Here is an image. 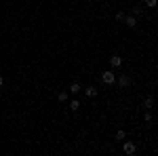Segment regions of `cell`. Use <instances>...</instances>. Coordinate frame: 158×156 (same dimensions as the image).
<instances>
[{"label": "cell", "mask_w": 158, "mask_h": 156, "mask_svg": "<svg viewBox=\"0 0 158 156\" xmlns=\"http://www.w3.org/2000/svg\"><path fill=\"white\" fill-rule=\"evenodd\" d=\"M101 80H103L106 84H114L116 82V74H112L110 70L108 72H101Z\"/></svg>", "instance_id": "1"}, {"label": "cell", "mask_w": 158, "mask_h": 156, "mask_svg": "<svg viewBox=\"0 0 158 156\" xmlns=\"http://www.w3.org/2000/svg\"><path fill=\"white\" fill-rule=\"evenodd\" d=\"M122 150H124V154L133 156L135 152H137V145H135L133 141H124V145H122Z\"/></svg>", "instance_id": "2"}, {"label": "cell", "mask_w": 158, "mask_h": 156, "mask_svg": "<svg viewBox=\"0 0 158 156\" xmlns=\"http://www.w3.org/2000/svg\"><path fill=\"white\" fill-rule=\"evenodd\" d=\"M118 84H120L122 89L129 86V84H131V76H129V74H120V76H118Z\"/></svg>", "instance_id": "3"}, {"label": "cell", "mask_w": 158, "mask_h": 156, "mask_svg": "<svg viewBox=\"0 0 158 156\" xmlns=\"http://www.w3.org/2000/svg\"><path fill=\"white\" fill-rule=\"evenodd\" d=\"M110 63H112V68H120L122 65V57L114 55V57H110Z\"/></svg>", "instance_id": "4"}, {"label": "cell", "mask_w": 158, "mask_h": 156, "mask_svg": "<svg viewBox=\"0 0 158 156\" xmlns=\"http://www.w3.org/2000/svg\"><path fill=\"white\" fill-rule=\"evenodd\" d=\"M122 21L129 25V27H135V25H137V17H133V15H131V17H124Z\"/></svg>", "instance_id": "5"}, {"label": "cell", "mask_w": 158, "mask_h": 156, "mask_svg": "<svg viewBox=\"0 0 158 156\" xmlns=\"http://www.w3.org/2000/svg\"><path fill=\"white\" fill-rule=\"evenodd\" d=\"M80 91H82V86H80L78 82H72V86H70V93H72V95H78Z\"/></svg>", "instance_id": "6"}, {"label": "cell", "mask_w": 158, "mask_h": 156, "mask_svg": "<svg viewBox=\"0 0 158 156\" xmlns=\"http://www.w3.org/2000/svg\"><path fill=\"white\" fill-rule=\"evenodd\" d=\"M85 95L86 97H95V95H97V89H95V86H86V89H85Z\"/></svg>", "instance_id": "7"}, {"label": "cell", "mask_w": 158, "mask_h": 156, "mask_svg": "<svg viewBox=\"0 0 158 156\" xmlns=\"http://www.w3.org/2000/svg\"><path fill=\"white\" fill-rule=\"evenodd\" d=\"M68 97H70V93H68V91H61L59 95H57V99H59L61 103H65V101H68Z\"/></svg>", "instance_id": "8"}, {"label": "cell", "mask_w": 158, "mask_h": 156, "mask_svg": "<svg viewBox=\"0 0 158 156\" xmlns=\"http://www.w3.org/2000/svg\"><path fill=\"white\" fill-rule=\"evenodd\" d=\"M152 106H154V99H152V97H148L146 101H143V108H146V110H150Z\"/></svg>", "instance_id": "9"}, {"label": "cell", "mask_w": 158, "mask_h": 156, "mask_svg": "<svg viewBox=\"0 0 158 156\" xmlns=\"http://www.w3.org/2000/svg\"><path fill=\"white\" fill-rule=\"evenodd\" d=\"M116 139H118V141L127 139V133H124V131H116Z\"/></svg>", "instance_id": "10"}, {"label": "cell", "mask_w": 158, "mask_h": 156, "mask_svg": "<svg viewBox=\"0 0 158 156\" xmlns=\"http://www.w3.org/2000/svg\"><path fill=\"white\" fill-rule=\"evenodd\" d=\"M70 108H72V110H78V108H80V101H78V99L70 101Z\"/></svg>", "instance_id": "11"}, {"label": "cell", "mask_w": 158, "mask_h": 156, "mask_svg": "<svg viewBox=\"0 0 158 156\" xmlns=\"http://www.w3.org/2000/svg\"><path fill=\"white\" fill-rule=\"evenodd\" d=\"M156 2H158V0H146V6H148V9H154Z\"/></svg>", "instance_id": "12"}, {"label": "cell", "mask_w": 158, "mask_h": 156, "mask_svg": "<svg viewBox=\"0 0 158 156\" xmlns=\"http://www.w3.org/2000/svg\"><path fill=\"white\" fill-rule=\"evenodd\" d=\"M141 13H143V11H141V6H135V9H133V17H139Z\"/></svg>", "instance_id": "13"}, {"label": "cell", "mask_w": 158, "mask_h": 156, "mask_svg": "<svg viewBox=\"0 0 158 156\" xmlns=\"http://www.w3.org/2000/svg\"><path fill=\"white\" fill-rule=\"evenodd\" d=\"M143 120H146V122H152V114L146 112V114H143Z\"/></svg>", "instance_id": "14"}, {"label": "cell", "mask_w": 158, "mask_h": 156, "mask_svg": "<svg viewBox=\"0 0 158 156\" xmlns=\"http://www.w3.org/2000/svg\"><path fill=\"white\" fill-rule=\"evenodd\" d=\"M124 19V13H116V21H122Z\"/></svg>", "instance_id": "15"}, {"label": "cell", "mask_w": 158, "mask_h": 156, "mask_svg": "<svg viewBox=\"0 0 158 156\" xmlns=\"http://www.w3.org/2000/svg\"><path fill=\"white\" fill-rule=\"evenodd\" d=\"M2 84H4V78H2V76H0V86H2Z\"/></svg>", "instance_id": "16"}]
</instances>
